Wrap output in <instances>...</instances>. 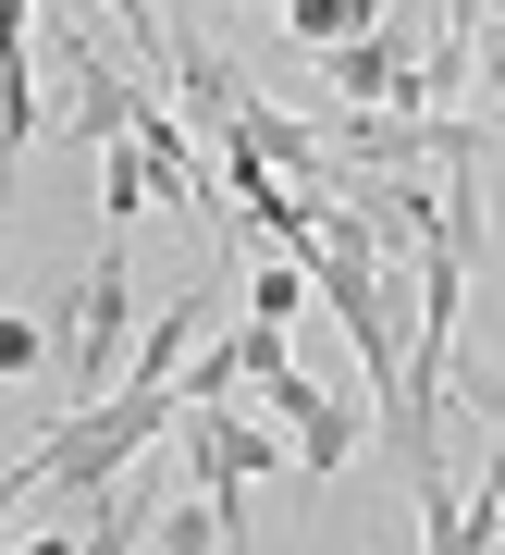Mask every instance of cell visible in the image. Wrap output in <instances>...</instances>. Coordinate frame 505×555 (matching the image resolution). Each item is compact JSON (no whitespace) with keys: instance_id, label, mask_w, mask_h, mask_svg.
<instances>
[{"instance_id":"6da1fadb","label":"cell","mask_w":505,"mask_h":555,"mask_svg":"<svg viewBox=\"0 0 505 555\" xmlns=\"http://www.w3.org/2000/svg\"><path fill=\"white\" fill-rule=\"evenodd\" d=\"M173 408H185L173 383H112L99 408L50 420V433L25 444L13 469H0V518H13L25 494H75V506H99V494H112V481H124V469H137V456L160 444V420H173Z\"/></svg>"},{"instance_id":"7a4b0ae2","label":"cell","mask_w":505,"mask_h":555,"mask_svg":"<svg viewBox=\"0 0 505 555\" xmlns=\"http://www.w3.org/2000/svg\"><path fill=\"white\" fill-rule=\"evenodd\" d=\"M124 346H137V259H124V222L87 259V297H75V408H99L124 383Z\"/></svg>"},{"instance_id":"3957f363","label":"cell","mask_w":505,"mask_h":555,"mask_svg":"<svg viewBox=\"0 0 505 555\" xmlns=\"http://www.w3.org/2000/svg\"><path fill=\"white\" fill-rule=\"evenodd\" d=\"M321 87H333L346 112H431V62L394 38V25H370V38L321 50Z\"/></svg>"},{"instance_id":"277c9868","label":"cell","mask_w":505,"mask_h":555,"mask_svg":"<svg viewBox=\"0 0 505 555\" xmlns=\"http://www.w3.org/2000/svg\"><path fill=\"white\" fill-rule=\"evenodd\" d=\"M296 444H272L259 420H234V408H185V494H234L247 506V481H272Z\"/></svg>"},{"instance_id":"5b68a950","label":"cell","mask_w":505,"mask_h":555,"mask_svg":"<svg viewBox=\"0 0 505 555\" xmlns=\"http://www.w3.org/2000/svg\"><path fill=\"white\" fill-rule=\"evenodd\" d=\"M370 433H383V408H358V396H321V408L284 433V444H296V481H333V469H346V456H358Z\"/></svg>"},{"instance_id":"8992f818","label":"cell","mask_w":505,"mask_h":555,"mask_svg":"<svg viewBox=\"0 0 505 555\" xmlns=\"http://www.w3.org/2000/svg\"><path fill=\"white\" fill-rule=\"evenodd\" d=\"M38 124H50V100H38V38H0V173L38 149Z\"/></svg>"},{"instance_id":"52a82bcc","label":"cell","mask_w":505,"mask_h":555,"mask_svg":"<svg viewBox=\"0 0 505 555\" xmlns=\"http://www.w3.org/2000/svg\"><path fill=\"white\" fill-rule=\"evenodd\" d=\"M197 321H210V284H197V297H173L160 321H137V358H124V383H173V358L197 346Z\"/></svg>"},{"instance_id":"ba28073f","label":"cell","mask_w":505,"mask_h":555,"mask_svg":"<svg viewBox=\"0 0 505 555\" xmlns=\"http://www.w3.org/2000/svg\"><path fill=\"white\" fill-rule=\"evenodd\" d=\"M296 309H309V259H284V247H247V321H259V334H284Z\"/></svg>"},{"instance_id":"9c48e42d","label":"cell","mask_w":505,"mask_h":555,"mask_svg":"<svg viewBox=\"0 0 505 555\" xmlns=\"http://www.w3.org/2000/svg\"><path fill=\"white\" fill-rule=\"evenodd\" d=\"M370 25H394V0H284V38H309V50H346Z\"/></svg>"},{"instance_id":"30bf717a","label":"cell","mask_w":505,"mask_h":555,"mask_svg":"<svg viewBox=\"0 0 505 555\" xmlns=\"http://www.w3.org/2000/svg\"><path fill=\"white\" fill-rule=\"evenodd\" d=\"M160 198V173H148V149L137 137H112V149H99V210H112V222H137Z\"/></svg>"},{"instance_id":"8fae6325","label":"cell","mask_w":505,"mask_h":555,"mask_svg":"<svg viewBox=\"0 0 505 555\" xmlns=\"http://www.w3.org/2000/svg\"><path fill=\"white\" fill-rule=\"evenodd\" d=\"M234 383H247V334H222V346H197L173 396H185V408H234Z\"/></svg>"},{"instance_id":"7c38bea8","label":"cell","mask_w":505,"mask_h":555,"mask_svg":"<svg viewBox=\"0 0 505 555\" xmlns=\"http://www.w3.org/2000/svg\"><path fill=\"white\" fill-rule=\"evenodd\" d=\"M444 396H468V420L505 444V371H481V358H468V371H444Z\"/></svg>"},{"instance_id":"4fadbf2b","label":"cell","mask_w":505,"mask_h":555,"mask_svg":"<svg viewBox=\"0 0 505 555\" xmlns=\"http://www.w3.org/2000/svg\"><path fill=\"white\" fill-rule=\"evenodd\" d=\"M38 358H50V334L25 309H0V383H38Z\"/></svg>"},{"instance_id":"5bb4252c","label":"cell","mask_w":505,"mask_h":555,"mask_svg":"<svg viewBox=\"0 0 505 555\" xmlns=\"http://www.w3.org/2000/svg\"><path fill=\"white\" fill-rule=\"evenodd\" d=\"M259 396H272V420H284V433H296V420H309V408H321V383H309V371H296V358H272V371H259Z\"/></svg>"},{"instance_id":"9a60e30c","label":"cell","mask_w":505,"mask_h":555,"mask_svg":"<svg viewBox=\"0 0 505 555\" xmlns=\"http://www.w3.org/2000/svg\"><path fill=\"white\" fill-rule=\"evenodd\" d=\"M0 38H38V0H0Z\"/></svg>"}]
</instances>
